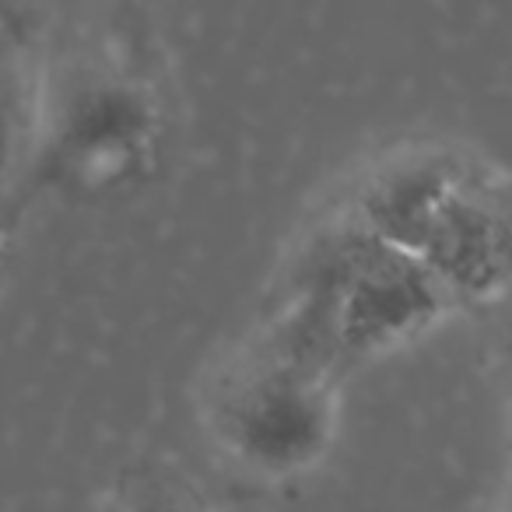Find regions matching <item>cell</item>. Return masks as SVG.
Wrapping results in <instances>:
<instances>
[{
  "label": "cell",
  "instance_id": "1",
  "mask_svg": "<svg viewBox=\"0 0 512 512\" xmlns=\"http://www.w3.org/2000/svg\"><path fill=\"white\" fill-rule=\"evenodd\" d=\"M446 302L414 256L376 242L348 218L306 242L285 285V306L327 337L337 372L421 334Z\"/></svg>",
  "mask_w": 512,
  "mask_h": 512
},
{
  "label": "cell",
  "instance_id": "2",
  "mask_svg": "<svg viewBox=\"0 0 512 512\" xmlns=\"http://www.w3.org/2000/svg\"><path fill=\"white\" fill-rule=\"evenodd\" d=\"M214 432L264 477H292L320 463L337 421L334 379L271 351L246 355L214 397Z\"/></svg>",
  "mask_w": 512,
  "mask_h": 512
},
{
  "label": "cell",
  "instance_id": "3",
  "mask_svg": "<svg viewBox=\"0 0 512 512\" xmlns=\"http://www.w3.org/2000/svg\"><path fill=\"white\" fill-rule=\"evenodd\" d=\"M155 141L148 92L120 74H81L53 116L50 155L60 179L113 186L141 172Z\"/></svg>",
  "mask_w": 512,
  "mask_h": 512
},
{
  "label": "cell",
  "instance_id": "4",
  "mask_svg": "<svg viewBox=\"0 0 512 512\" xmlns=\"http://www.w3.org/2000/svg\"><path fill=\"white\" fill-rule=\"evenodd\" d=\"M446 299L488 302L509 281V197L505 179L470 165L442 200L414 253Z\"/></svg>",
  "mask_w": 512,
  "mask_h": 512
},
{
  "label": "cell",
  "instance_id": "5",
  "mask_svg": "<svg viewBox=\"0 0 512 512\" xmlns=\"http://www.w3.org/2000/svg\"><path fill=\"white\" fill-rule=\"evenodd\" d=\"M470 158L449 148H414L369 172L344 218L397 253L414 256L442 200L470 172Z\"/></svg>",
  "mask_w": 512,
  "mask_h": 512
},
{
  "label": "cell",
  "instance_id": "6",
  "mask_svg": "<svg viewBox=\"0 0 512 512\" xmlns=\"http://www.w3.org/2000/svg\"><path fill=\"white\" fill-rule=\"evenodd\" d=\"M15 22L18 15L0 22V179L8 176L32 130V88Z\"/></svg>",
  "mask_w": 512,
  "mask_h": 512
},
{
  "label": "cell",
  "instance_id": "7",
  "mask_svg": "<svg viewBox=\"0 0 512 512\" xmlns=\"http://www.w3.org/2000/svg\"><path fill=\"white\" fill-rule=\"evenodd\" d=\"M120 512H190V509H186L172 491L158 488V484H144V488H137L134 495L120 505Z\"/></svg>",
  "mask_w": 512,
  "mask_h": 512
},
{
  "label": "cell",
  "instance_id": "8",
  "mask_svg": "<svg viewBox=\"0 0 512 512\" xmlns=\"http://www.w3.org/2000/svg\"><path fill=\"white\" fill-rule=\"evenodd\" d=\"M4 232H8V207L0 200V242H4Z\"/></svg>",
  "mask_w": 512,
  "mask_h": 512
},
{
  "label": "cell",
  "instance_id": "9",
  "mask_svg": "<svg viewBox=\"0 0 512 512\" xmlns=\"http://www.w3.org/2000/svg\"><path fill=\"white\" fill-rule=\"evenodd\" d=\"M18 11L15 8H0V22H8V18H15Z\"/></svg>",
  "mask_w": 512,
  "mask_h": 512
}]
</instances>
